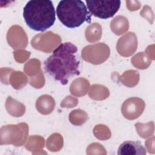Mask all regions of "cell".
<instances>
[{
  "instance_id": "6da1fadb",
  "label": "cell",
  "mask_w": 155,
  "mask_h": 155,
  "mask_svg": "<svg viewBox=\"0 0 155 155\" xmlns=\"http://www.w3.org/2000/svg\"><path fill=\"white\" fill-rule=\"evenodd\" d=\"M78 48L70 42L61 44L45 61L46 73L61 84L66 85L68 79L80 74V59Z\"/></svg>"
},
{
  "instance_id": "7a4b0ae2",
  "label": "cell",
  "mask_w": 155,
  "mask_h": 155,
  "mask_svg": "<svg viewBox=\"0 0 155 155\" xmlns=\"http://www.w3.org/2000/svg\"><path fill=\"white\" fill-rule=\"evenodd\" d=\"M26 24L32 30L44 31L54 23L55 10L50 0H30L23 9Z\"/></svg>"
},
{
  "instance_id": "3957f363",
  "label": "cell",
  "mask_w": 155,
  "mask_h": 155,
  "mask_svg": "<svg viewBox=\"0 0 155 155\" xmlns=\"http://www.w3.org/2000/svg\"><path fill=\"white\" fill-rule=\"evenodd\" d=\"M58 19L70 28L81 26L84 22L90 21V15L84 2L79 0L61 1L56 7Z\"/></svg>"
},
{
  "instance_id": "277c9868",
  "label": "cell",
  "mask_w": 155,
  "mask_h": 155,
  "mask_svg": "<svg viewBox=\"0 0 155 155\" xmlns=\"http://www.w3.org/2000/svg\"><path fill=\"white\" fill-rule=\"evenodd\" d=\"M87 8L91 15L101 19L113 17L119 10L120 1H86Z\"/></svg>"
},
{
  "instance_id": "5b68a950",
  "label": "cell",
  "mask_w": 155,
  "mask_h": 155,
  "mask_svg": "<svg viewBox=\"0 0 155 155\" xmlns=\"http://www.w3.org/2000/svg\"><path fill=\"white\" fill-rule=\"evenodd\" d=\"M144 108L143 101L137 97H132L126 100L122 107V114L128 119H134L139 117Z\"/></svg>"
},
{
  "instance_id": "8992f818",
  "label": "cell",
  "mask_w": 155,
  "mask_h": 155,
  "mask_svg": "<svg viewBox=\"0 0 155 155\" xmlns=\"http://www.w3.org/2000/svg\"><path fill=\"white\" fill-rule=\"evenodd\" d=\"M145 148L139 141L127 140L121 143L118 148V155H145Z\"/></svg>"
}]
</instances>
